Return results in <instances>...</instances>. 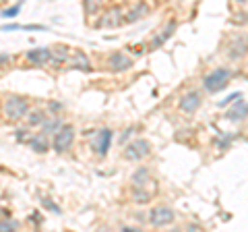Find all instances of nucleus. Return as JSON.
<instances>
[{"instance_id": "1", "label": "nucleus", "mask_w": 248, "mask_h": 232, "mask_svg": "<svg viewBox=\"0 0 248 232\" xmlns=\"http://www.w3.org/2000/svg\"><path fill=\"white\" fill-rule=\"evenodd\" d=\"M230 79H232V68L219 66V68H215V71L207 73L203 77V87H205L207 94H219L223 87H228Z\"/></svg>"}, {"instance_id": "2", "label": "nucleus", "mask_w": 248, "mask_h": 232, "mask_svg": "<svg viewBox=\"0 0 248 232\" xmlns=\"http://www.w3.org/2000/svg\"><path fill=\"white\" fill-rule=\"evenodd\" d=\"M29 110H31L29 102H27V98H23V96H9L2 102V112H4V116L11 122L23 120L27 116Z\"/></svg>"}, {"instance_id": "3", "label": "nucleus", "mask_w": 248, "mask_h": 232, "mask_svg": "<svg viewBox=\"0 0 248 232\" xmlns=\"http://www.w3.org/2000/svg\"><path fill=\"white\" fill-rule=\"evenodd\" d=\"M75 127L73 125H62L56 133H54V141H52V149L56 151V153H66L68 149L75 145Z\"/></svg>"}, {"instance_id": "4", "label": "nucleus", "mask_w": 248, "mask_h": 232, "mask_svg": "<svg viewBox=\"0 0 248 232\" xmlns=\"http://www.w3.org/2000/svg\"><path fill=\"white\" fill-rule=\"evenodd\" d=\"M151 153V143L147 139H135L124 145V160L128 162H141Z\"/></svg>"}, {"instance_id": "5", "label": "nucleus", "mask_w": 248, "mask_h": 232, "mask_svg": "<svg viewBox=\"0 0 248 232\" xmlns=\"http://www.w3.org/2000/svg\"><path fill=\"white\" fill-rule=\"evenodd\" d=\"M176 220V214L172 207H168V205H157V207H153V210L149 212V215H147V222L151 224V226L155 228H164V226H170Z\"/></svg>"}, {"instance_id": "6", "label": "nucleus", "mask_w": 248, "mask_h": 232, "mask_svg": "<svg viewBox=\"0 0 248 232\" xmlns=\"http://www.w3.org/2000/svg\"><path fill=\"white\" fill-rule=\"evenodd\" d=\"M93 135H95V139H93V143H91V149L95 151L99 158H106L108 151H110V148H112L114 131L112 129H99Z\"/></svg>"}, {"instance_id": "7", "label": "nucleus", "mask_w": 248, "mask_h": 232, "mask_svg": "<svg viewBox=\"0 0 248 232\" xmlns=\"http://www.w3.org/2000/svg\"><path fill=\"white\" fill-rule=\"evenodd\" d=\"M133 58L128 56V54L124 52H112L110 56H108V68H110L112 73H124V71H130L133 68Z\"/></svg>"}, {"instance_id": "8", "label": "nucleus", "mask_w": 248, "mask_h": 232, "mask_svg": "<svg viewBox=\"0 0 248 232\" xmlns=\"http://www.w3.org/2000/svg\"><path fill=\"white\" fill-rule=\"evenodd\" d=\"M201 104H203V98H201V94L199 91H186V94L180 98V102H178V106H180V110L184 112V114H195L199 108H201Z\"/></svg>"}, {"instance_id": "9", "label": "nucleus", "mask_w": 248, "mask_h": 232, "mask_svg": "<svg viewBox=\"0 0 248 232\" xmlns=\"http://www.w3.org/2000/svg\"><path fill=\"white\" fill-rule=\"evenodd\" d=\"M232 104H234V106L228 108V112L223 114V118L230 120V122H244L246 120V114H248V104H246L244 96L238 98L236 102H232Z\"/></svg>"}, {"instance_id": "10", "label": "nucleus", "mask_w": 248, "mask_h": 232, "mask_svg": "<svg viewBox=\"0 0 248 232\" xmlns=\"http://www.w3.org/2000/svg\"><path fill=\"white\" fill-rule=\"evenodd\" d=\"M124 23V11H122V6H112V9H108L104 15H102V19H99L97 23V27H118Z\"/></svg>"}, {"instance_id": "11", "label": "nucleus", "mask_w": 248, "mask_h": 232, "mask_svg": "<svg viewBox=\"0 0 248 232\" xmlns=\"http://www.w3.org/2000/svg\"><path fill=\"white\" fill-rule=\"evenodd\" d=\"M176 27H178V23H176L174 19H170V21H168V25H166V27L161 29V32H159V33H157V35H155L153 40H151V44H149V50H157V48H161V46H164V44L170 40V37L174 35Z\"/></svg>"}, {"instance_id": "12", "label": "nucleus", "mask_w": 248, "mask_h": 232, "mask_svg": "<svg viewBox=\"0 0 248 232\" xmlns=\"http://www.w3.org/2000/svg\"><path fill=\"white\" fill-rule=\"evenodd\" d=\"M50 56H52L50 48H31V50L25 52V58L29 60L31 65H35V66L50 65Z\"/></svg>"}, {"instance_id": "13", "label": "nucleus", "mask_w": 248, "mask_h": 232, "mask_svg": "<svg viewBox=\"0 0 248 232\" xmlns=\"http://www.w3.org/2000/svg\"><path fill=\"white\" fill-rule=\"evenodd\" d=\"M149 4L145 2V0H139V2H135V6L126 13V17H124V23H137V21H141L145 19L147 15H149Z\"/></svg>"}, {"instance_id": "14", "label": "nucleus", "mask_w": 248, "mask_h": 232, "mask_svg": "<svg viewBox=\"0 0 248 232\" xmlns=\"http://www.w3.org/2000/svg\"><path fill=\"white\" fill-rule=\"evenodd\" d=\"M68 63H71V68H77V71H85V73H91L93 66H91V60L85 52L77 50L75 54L68 56Z\"/></svg>"}, {"instance_id": "15", "label": "nucleus", "mask_w": 248, "mask_h": 232, "mask_svg": "<svg viewBox=\"0 0 248 232\" xmlns=\"http://www.w3.org/2000/svg\"><path fill=\"white\" fill-rule=\"evenodd\" d=\"M31 149H33L35 153H46L50 149V143H48V135L44 133H35V135H29L27 141H25Z\"/></svg>"}, {"instance_id": "16", "label": "nucleus", "mask_w": 248, "mask_h": 232, "mask_svg": "<svg viewBox=\"0 0 248 232\" xmlns=\"http://www.w3.org/2000/svg\"><path fill=\"white\" fill-rule=\"evenodd\" d=\"M151 181V170L147 168V166H141V168H137L133 176H130V182H133V187H147Z\"/></svg>"}, {"instance_id": "17", "label": "nucleus", "mask_w": 248, "mask_h": 232, "mask_svg": "<svg viewBox=\"0 0 248 232\" xmlns=\"http://www.w3.org/2000/svg\"><path fill=\"white\" fill-rule=\"evenodd\" d=\"M50 52H52L50 63H54L56 66L68 63V56H71V48L68 46H56V48H50Z\"/></svg>"}, {"instance_id": "18", "label": "nucleus", "mask_w": 248, "mask_h": 232, "mask_svg": "<svg viewBox=\"0 0 248 232\" xmlns=\"http://www.w3.org/2000/svg\"><path fill=\"white\" fill-rule=\"evenodd\" d=\"M228 54L234 60H240V58H244L246 56V37L242 35V37H236L234 42H232V46H230V50H228Z\"/></svg>"}, {"instance_id": "19", "label": "nucleus", "mask_w": 248, "mask_h": 232, "mask_svg": "<svg viewBox=\"0 0 248 232\" xmlns=\"http://www.w3.org/2000/svg\"><path fill=\"white\" fill-rule=\"evenodd\" d=\"M153 199V193L147 191V187H133V201L135 203H149V201Z\"/></svg>"}, {"instance_id": "20", "label": "nucleus", "mask_w": 248, "mask_h": 232, "mask_svg": "<svg viewBox=\"0 0 248 232\" xmlns=\"http://www.w3.org/2000/svg\"><path fill=\"white\" fill-rule=\"evenodd\" d=\"M25 118H27V125L29 127H40L42 122L48 118V112H46V110H29Z\"/></svg>"}, {"instance_id": "21", "label": "nucleus", "mask_w": 248, "mask_h": 232, "mask_svg": "<svg viewBox=\"0 0 248 232\" xmlns=\"http://www.w3.org/2000/svg\"><path fill=\"white\" fill-rule=\"evenodd\" d=\"M104 4H106V0H83V9L87 15H95Z\"/></svg>"}, {"instance_id": "22", "label": "nucleus", "mask_w": 248, "mask_h": 232, "mask_svg": "<svg viewBox=\"0 0 248 232\" xmlns=\"http://www.w3.org/2000/svg\"><path fill=\"white\" fill-rule=\"evenodd\" d=\"M23 2H25V0H21V2L13 4V6H9V9H4L2 13H0V17H2V19H15V17H17V15L21 13V9H23Z\"/></svg>"}, {"instance_id": "23", "label": "nucleus", "mask_w": 248, "mask_h": 232, "mask_svg": "<svg viewBox=\"0 0 248 232\" xmlns=\"http://www.w3.org/2000/svg\"><path fill=\"white\" fill-rule=\"evenodd\" d=\"M40 203H42L44 210H48V212H52V214H56V215H60V214H62L60 205H58V203H54V201H52L50 197H40Z\"/></svg>"}, {"instance_id": "24", "label": "nucleus", "mask_w": 248, "mask_h": 232, "mask_svg": "<svg viewBox=\"0 0 248 232\" xmlns=\"http://www.w3.org/2000/svg\"><path fill=\"white\" fill-rule=\"evenodd\" d=\"M19 228V222L13 220V218H2L0 220V232H9V230H17Z\"/></svg>"}, {"instance_id": "25", "label": "nucleus", "mask_w": 248, "mask_h": 232, "mask_svg": "<svg viewBox=\"0 0 248 232\" xmlns=\"http://www.w3.org/2000/svg\"><path fill=\"white\" fill-rule=\"evenodd\" d=\"M242 96H244V94H240V91H234V94H230L226 99H221V102L217 104V106H219V108H226V106H230L232 102H236V99H238V98H242Z\"/></svg>"}, {"instance_id": "26", "label": "nucleus", "mask_w": 248, "mask_h": 232, "mask_svg": "<svg viewBox=\"0 0 248 232\" xmlns=\"http://www.w3.org/2000/svg\"><path fill=\"white\" fill-rule=\"evenodd\" d=\"M29 135H31L29 129H17V131H15V139H17L19 143H25Z\"/></svg>"}, {"instance_id": "27", "label": "nucleus", "mask_w": 248, "mask_h": 232, "mask_svg": "<svg viewBox=\"0 0 248 232\" xmlns=\"http://www.w3.org/2000/svg\"><path fill=\"white\" fill-rule=\"evenodd\" d=\"M48 114H58L62 112V104L60 102H48V110H46Z\"/></svg>"}, {"instance_id": "28", "label": "nucleus", "mask_w": 248, "mask_h": 232, "mask_svg": "<svg viewBox=\"0 0 248 232\" xmlns=\"http://www.w3.org/2000/svg\"><path fill=\"white\" fill-rule=\"evenodd\" d=\"M21 27V23H11V25H0V32H19Z\"/></svg>"}, {"instance_id": "29", "label": "nucleus", "mask_w": 248, "mask_h": 232, "mask_svg": "<svg viewBox=\"0 0 248 232\" xmlns=\"http://www.w3.org/2000/svg\"><path fill=\"white\" fill-rule=\"evenodd\" d=\"M9 63H11V54H6V52H0V66L9 65Z\"/></svg>"}, {"instance_id": "30", "label": "nucleus", "mask_w": 248, "mask_h": 232, "mask_svg": "<svg viewBox=\"0 0 248 232\" xmlns=\"http://www.w3.org/2000/svg\"><path fill=\"white\" fill-rule=\"evenodd\" d=\"M133 133H135V129H128V131H124V133H122V137H120V143H122V145L126 143L128 139H130V135H133Z\"/></svg>"}, {"instance_id": "31", "label": "nucleus", "mask_w": 248, "mask_h": 232, "mask_svg": "<svg viewBox=\"0 0 248 232\" xmlns=\"http://www.w3.org/2000/svg\"><path fill=\"white\" fill-rule=\"evenodd\" d=\"M145 48H147L145 44H137V46H133V52L135 54H145Z\"/></svg>"}, {"instance_id": "32", "label": "nucleus", "mask_w": 248, "mask_h": 232, "mask_svg": "<svg viewBox=\"0 0 248 232\" xmlns=\"http://www.w3.org/2000/svg\"><path fill=\"white\" fill-rule=\"evenodd\" d=\"M135 220H137V222H141V224H143V222H147L145 212H137V214H135Z\"/></svg>"}, {"instance_id": "33", "label": "nucleus", "mask_w": 248, "mask_h": 232, "mask_svg": "<svg viewBox=\"0 0 248 232\" xmlns=\"http://www.w3.org/2000/svg\"><path fill=\"white\" fill-rule=\"evenodd\" d=\"M120 230H122V232H141V230L135 228V226H122Z\"/></svg>"}, {"instance_id": "34", "label": "nucleus", "mask_w": 248, "mask_h": 232, "mask_svg": "<svg viewBox=\"0 0 248 232\" xmlns=\"http://www.w3.org/2000/svg\"><path fill=\"white\" fill-rule=\"evenodd\" d=\"M232 2H236V4H240V6H244V4H246V0H232Z\"/></svg>"}, {"instance_id": "35", "label": "nucleus", "mask_w": 248, "mask_h": 232, "mask_svg": "<svg viewBox=\"0 0 248 232\" xmlns=\"http://www.w3.org/2000/svg\"><path fill=\"white\" fill-rule=\"evenodd\" d=\"M0 112H2V102H0Z\"/></svg>"}, {"instance_id": "36", "label": "nucleus", "mask_w": 248, "mask_h": 232, "mask_svg": "<svg viewBox=\"0 0 248 232\" xmlns=\"http://www.w3.org/2000/svg\"><path fill=\"white\" fill-rule=\"evenodd\" d=\"M0 2H9V0H0Z\"/></svg>"}]
</instances>
